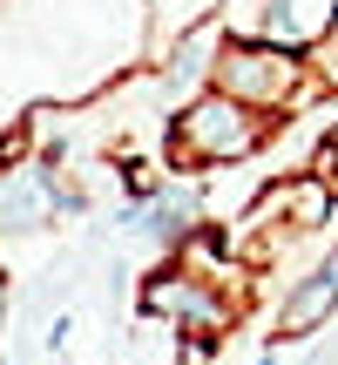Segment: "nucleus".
<instances>
[{"instance_id": "nucleus-1", "label": "nucleus", "mask_w": 338, "mask_h": 365, "mask_svg": "<svg viewBox=\"0 0 338 365\" xmlns=\"http://www.w3.org/2000/svg\"><path fill=\"white\" fill-rule=\"evenodd\" d=\"M264 135H271L264 115H250V108H237L230 95L210 88V95H196V102L169 122V156H176L183 170H223V163L257 156Z\"/></svg>"}, {"instance_id": "nucleus-2", "label": "nucleus", "mask_w": 338, "mask_h": 365, "mask_svg": "<svg viewBox=\"0 0 338 365\" xmlns=\"http://www.w3.org/2000/svg\"><path fill=\"white\" fill-rule=\"evenodd\" d=\"M203 81L217 95H230L237 108L264 115V108L298 102V88H304V54L264 48V41H217V61L203 68Z\"/></svg>"}, {"instance_id": "nucleus-3", "label": "nucleus", "mask_w": 338, "mask_h": 365, "mask_svg": "<svg viewBox=\"0 0 338 365\" xmlns=\"http://www.w3.org/2000/svg\"><path fill=\"white\" fill-rule=\"evenodd\" d=\"M143 312L149 318H163V325H176L183 339H196V352H210V345L230 331V298H223L210 277H196V271H183V264H169V271H156L143 284Z\"/></svg>"}, {"instance_id": "nucleus-4", "label": "nucleus", "mask_w": 338, "mask_h": 365, "mask_svg": "<svg viewBox=\"0 0 338 365\" xmlns=\"http://www.w3.org/2000/svg\"><path fill=\"white\" fill-rule=\"evenodd\" d=\"M230 41H264V48L304 54L318 34H325L338 0H217Z\"/></svg>"}, {"instance_id": "nucleus-5", "label": "nucleus", "mask_w": 338, "mask_h": 365, "mask_svg": "<svg viewBox=\"0 0 338 365\" xmlns=\"http://www.w3.org/2000/svg\"><path fill=\"white\" fill-rule=\"evenodd\" d=\"M332 318H338V250H325V257L285 291V304H277V339H312Z\"/></svg>"}, {"instance_id": "nucleus-6", "label": "nucleus", "mask_w": 338, "mask_h": 365, "mask_svg": "<svg viewBox=\"0 0 338 365\" xmlns=\"http://www.w3.org/2000/svg\"><path fill=\"white\" fill-rule=\"evenodd\" d=\"M196 223H203L196 182H163L156 196H143V203L129 210V230H143L149 244H163V250H183L196 237Z\"/></svg>"}, {"instance_id": "nucleus-7", "label": "nucleus", "mask_w": 338, "mask_h": 365, "mask_svg": "<svg viewBox=\"0 0 338 365\" xmlns=\"http://www.w3.org/2000/svg\"><path fill=\"white\" fill-rule=\"evenodd\" d=\"M304 61H312V68H304V75H312L318 88H338V7H332L325 34H318L312 48H304Z\"/></svg>"}, {"instance_id": "nucleus-8", "label": "nucleus", "mask_w": 338, "mask_h": 365, "mask_svg": "<svg viewBox=\"0 0 338 365\" xmlns=\"http://www.w3.org/2000/svg\"><path fill=\"white\" fill-rule=\"evenodd\" d=\"M312 176L325 182V190H338V129L325 135V149H318V163H312Z\"/></svg>"}, {"instance_id": "nucleus-9", "label": "nucleus", "mask_w": 338, "mask_h": 365, "mask_svg": "<svg viewBox=\"0 0 338 365\" xmlns=\"http://www.w3.org/2000/svg\"><path fill=\"white\" fill-rule=\"evenodd\" d=\"M0 318H7V277H0Z\"/></svg>"}]
</instances>
